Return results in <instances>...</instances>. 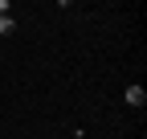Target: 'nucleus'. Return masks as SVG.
Here are the masks:
<instances>
[{"instance_id":"f257e3e1","label":"nucleus","mask_w":147,"mask_h":139,"mask_svg":"<svg viewBox=\"0 0 147 139\" xmlns=\"http://www.w3.org/2000/svg\"><path fill=\"white\" fill-rule=\"evenodd\" d=\"M147 94H143V86H127V107H143Z\"/></svg>"},{"instance_id":"f03ea898","label":"nucleus","mask_w":147,"mask_h":139,"mask_svg":"<svg viewBox=\"0 0 147 139\" xmlns=\"http://www.w3.org/2000/svg\"><path fill=\"white\" fill-rule=\"evenodd\" d=\"M12 29H16V21H12V16H0V37H8Z\"/></svg>"},{"instance_id":"7ed1b4c3","label":"nucleus","mask_w":147,"mask_h":139,"mask_svg":"<svg viewBox=\"0 0 147 139\" xmlns=\"http://www.w3.org/2000/svg\"><path fill=\"white\" fill-rule=\"evenodd\" d=\"M0 16H8V0H0Z\"/></svg>"}]
</instances>
